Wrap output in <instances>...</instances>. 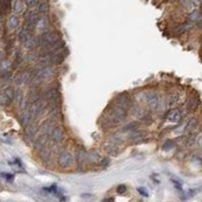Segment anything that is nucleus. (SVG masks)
Masks as SVG:
<instances>
[{"label":"nucleus","mask_w":202,"mask_h":202,"mask_svg":"<svg viewBox=\"0 0 202 202\" xmlns=\"http://www.w3.org/2000/svg\"><path fill=\"white\" fill-rule=\"evenodd\" d=\"M125 116H127V112H125L124 108L120 106H116L114 108H112L110 111L109 115V122L114 125V124H120L124 120Z\"/></svg>","instance_id":"f257e3e1"},{"label":"nucleus","mask_w":202,"mask_h":202,"mask_svg":"<svg viewBox=\"0 0 202 202\" xmlns=\"http://www.w3.org/2000/svg\"><path fill=\"white\" fill-rule=\"evenodd\" d=\"M60 38H61V35L57 33H54V31H47L46 33V31H44L39 38H38L39 46L44 47V46H47V44L59 42V40H61Z\"/></svg>","instance_id":"f03ea898"},{"label":"nucleus","mask_w":202,"mask_h":202,"mask_svg":"<svg viewBox=\"0 0 202 202\" xmlns=\"http://www.w3.org/2000/svg\"><path fill=\"white\" fill-rule=\"evenodd\" d=\"M24 18H25V22H26L25 28H28L30 33H33L34 29L37 28V23L39 19L38 12L34 10H29L25 13Z\"/></svg>","instance_id":"7ed1b4c3"},{"label":"nucleus","mask_w":202,"mask_h":202,"mask_svg":"<svg viewBox=\"0 0 202 202\" xmlns=\"http://www.w3.org/2000/svg\"><path fill=\"white\" fill-rule=\"evenodd\" d=\"M44 107V101L42 99H39L37 101H34L33 103H30L29 109H28V117L30 119H34L35 116H37L40 111L43 110Z\"/></svg>","instance_id":"20e7f679"},{"label":"nucleus","mask_w":202,"mask_h":202,"mask_svg":"<svg viewBox=\"0 0 202 202\" xmlns=\"http://www.w3.org/2000/svg\"><path fill=\"white\" fill-rule=\"evenodd\" d=\"M63 48H64L63 43L61 42V40H59V42H56L54 44H47V46L43 47V51H42V53H40V55L42 56H51L52 54L63 50Z\"/></svg>","instance_id":"39448f33"},{"label":"nucleus","mask_w":202,"mask_h":202,"mask_svg":"<svg viewBox=\"0 0 202 202\" xmlns=\"http://www.w3.org/2000/svg\"><path fill=\"white\" fill-rule=\"evenodd\" d=\"M58 164L61 168H69L72 167L74 164V159L73 156H72L70 153H63V154L60 155L59 159H58Z\"/></svg>","instance_id":"423d86ee"},{"label":"nucleus","mask_w":202,"mask_h":202,"mask_svg":"<svg viewBox=\"0 0 202 202\" xmlns=\"http://www.w3.org/2000/svg\"><path fill=\"white\" fill-rule=\"evenodd\" d=\"M14 96V90L11 88L5 89L4 91L0 93V104L1 105H9L13 100Z\"/></svg>","instance_id":"0eeeda50"},{"label":"nucleus","mask_w":202,"mask_h":202,"mask_svg":"<svg viewBox=\"0 0 202 202\" xmlns=\"http://www.w3.org/2000/svg\"><path fill=\"white\" fill-rule=\"evenodd\" d=\"M34 79L33 77V74L31 72L29 71H23V72H20L18 73L14 78V81L17 85H20L22 83H26V82H29V80Z\"/></svg>","instance_id":"6e6552de"},{"label":"nucleus","mask_w":202,"mask_h":202,"mask_svg":"<svg viewBox=\"0 0 202 202\" xmlns=\"http://www.w3.org/2000/svg\"><path fill=\"white\" fill-rule=\"evenodd\" d=\"M147 103L151 109L155 110L159 105V97L156 93H148L146 96Z\"/></svg>","instance_id":"1a4fd4ad"},{"label":"nucleus","mask_w":202,"mask_h":202,"mask_svg":"<svg viewBox=\"0 0 202 202\" xmlns=\"http://www.w3.org/2000/svg\"><path fill=\"white\" fill-rule=\"evenodd\" d=\"M197 127H198V121H197L196 118L193 117L188 121L187 124H186L185 133L187 134V136H192V134L196 132Z\"/></svg>","instance_id":"9d476101"},{"label":"nucleus","mask_w":202,"mask_h":202,"mask_svg":"<svg viewBox=\"0 0 202 202\" xmlns=\"http://www.w3.org/2000/svg\"><path fill=\"white\" fill-rule=\"evenodd\" d=\"M65 59V56H64V54H63V50L61 51H58L56 53H54L51 55V58H50V61L52 64H61V63L64 61Z\"/></svg>","instance_id":"9b49d317"},{"label":"nucleus","mask_w":202,"mask_h":202,"mask_svg":"<svg viewBox=\"0 0 202 202\" xmlns=\"http://www.w3.org/2000/svg\"><path fill=\"white\" fill-rule=\"evenodd\" d=\"M51 137H52L54 142H60L63 141V138H64V132H62V129L60 127H55L52 131Z\"/></svg>","instance_id":"f8f14e48"},{"label":"nucleus","mask_w":202,"mask_h":202,"mask_svg":"<svg viewBox=\"0 0 202 202\" xmlns=\"http://www.w3.org/2000/svg\"><path fill=\"white\" fill-rule=\"evenodd\" d=\"M30 37H31V33L26 28H21L19 30V33H18V39L20 40V43L25 44L29 39Z\"/></svg>","instance_id":"ddd939ff"},{"label":"nucleus","mask_w":202,"mask_h":202,"mask_svg":"<svg viewBox=\"0 0 202 202\" xmlns=\"http://www.w3.org/2000/svg\"><path fill=\"white\" fill-rule=\"evenodd\" d=\"M52 75H53V72H52V70L50 68H44L38 73L37 79L39 80V81L47 80V79L50 78Z\"/></svg>","instance_id":"4468645a"},{"label":"nucleus","mask_w":202,"mask_h":202,"mask_svg":"<svg viewBox=\"0 0 202 202\" xmlns=\"http://www.w3.org/2000/svg\"><path fill=\"white\" fill-rule=\"evenodd\" d=\"M182 118V115L180 113V111H178V110H171L168 113V119L171 121V122H174V123H177L179 122V121L181 120Z\"/></svg>","instance_id":"2eb2a0df"},{"label":"nucleus","mask_w":202,"mask_h":202,"mask_svg":"<svg viewBox=\"0 0 202 202\" xmlns=\"http://www.w3.org/2000/svg\"><path fill=\"white\" fill-rule=\"evenodd\" d=\"M58 99H59V92H58L57 89H54V88L51 89V90L49 91V95H48L49 102L53 105H56L58 102Z\"/></svg>","instance_id":"dca6fc26"},{"label":"nucleus","mask_w":202,"mask_h":202,"mask_svg":"<svg viewBox=\"0 0 202 202\" xmlns=\"http://www.w3.org/2000/svg\"><path fill=\"white\" fill-rule=\"evenodd\" d=\"M19 25V20L16 15H11L7 21V26L9 29H16Z\"/></svg>","instance_id":"f3484780"},{"label":"nucleus","mask_w":202,"mask_h":202,"mask_svg":"<svg viewBox=\"0 0 202 202\" xmlns=\"http://www.w3.org/2000/svg\"><path fill=\"white\" fill-rule=\"evenodd\" d=\"M88 160L91 163H98V162L101 161V156L96 150H92L88 153Z\"/></svg>","instance_id":"a211bd4d"},{"label":"nucleus","mask_w":202,"mask_h":202,"mask_svg":"<svg viewBox=\"0 0 202 202\" xmlns=\"http://www.w3.org/2000/svg\"><path fill=\"white\" fill-rule=\"evenodd\" d=\"M24 9V3L22 0H16L13 4V11L15 14H21Z\"/></svg>","instance_id":"6ab92c4d"},{"label":"nucleus","mask_w":202,"mask_h":202,"mask_svg":"<svg viewBox=\"0 0 202 202\" xmlns=\"http://www.w3.org/2000/svg\"><path fill=\"white\" fill-rule=\"evenodd\" d=\"M13 100H14L16 106H20L23 102V94H22V91L17 89V90L14 91V96H13Z\"/></svg>","instance_id":"aec40b11"},{"label":"nucleus","mask_w":202,"mask_h":202,"mask_svg":"<svg viewBox=\"0 0 202 202\" xmlns=\"http://www.w3.org/2000/svg\"><path fill=\"white\" fill-rule=\"evenodd\" d=\"M37 28L39 31H46V28H48V19L46 17H40L37 23Z\"/></svg>","instance_id":"412c9836"},{"label":"nucleus","mask_w":202,"mask_h":202,"mask_svg":"<svg viewBox=\"0 0 202 202\" xmlns=\"http://www.w3.org/2000/svg\"><path fill=\"white\" fill-rule=\"evenodd\" d=\"M38 11L42 14H46L49 11V4L46 1H40L38 3Z\"/></svg>","instance_id":"4be33fe9"},{"label":"nucleus","mask_w":202,"mask_h":202,"mask_svg":"<svg viewBox=\"0 0 202 202\" xmlns=\"http://www.w3.org/2000/svg\"><path fill=\"white\" fill-rule=\"evenodd\" d=\"M39 99V94L38 90H31L28 94V103H33Z\"/></svg>","instance_id":"5701e85b"},{"label":"nucleus","mask_w":202,"mask_h":202,"mask_svg":"<svg viewBox=\"0 0 202 202\" xmlns=\"http://www.w3.org/2000/svg\"><path fill=\"white\" fill-rule=\"evenodd\" d=\"M25 46L26 48H28V49H34V48H37L39 46V43H38V39H34L33 37H30L29 39L26 42L25 44Z\"/></svg>","instance_id":"b1692460"},{"label":"nucleus","mask_w":202,"mask_h":202,"mask_svg":"<svg viewBox=\"0 0 202 202\" xmlns=\"http://www.w3.org/2000/svg\"><path fill=\"white\" fill-rule=\"evenodd\" d=\"M11 0H0V10H2L3 12L7 11L10 7Z\"/></svg>","instance_id":"393cba45"},{"label":"nucleus","mask_w":202,"mask_h":202,"mask_svg":"<svg viewBox=\"0 0 202 202\" xmlns=\"http://www.w3.org/2000/svg\"><path fill=\"white\" fill-rule=\"evenodd\" d=\"M143 137V132H133L131 136H129V138L133 142H137L141 141L142 138Z\"/></svg>","instance_id":"a878e982"},{"label":"nucleus","mask_w":202,"mask_h":202,"mask_svg":"<svg viewBox=\"0 0 202 202\" xmlns=\"http://www.w3.org/2000/svg\"><path fill=\"white\" fill-rule=\"evenodd\" d=\"M174 147H175V143L173 141H166L163 143V146H162V150L163 151H170V150H172Z\"/></svg>","instance_id":"bb28decb"},{"label":"nucleus","mask_w":202,"mask_h":202,"mask_svg":"<svg viewBox=\"0 0 202 202\" xmlns=\"http://www.w3.org/2000/svg\"><path fill=\"white\" fill-rule=\"evenodd\" d=\"M197 105H198L197 101L194 99V98H192V99H190L189 102H188L187 107H188V109H189L190 111H193V110H195L197 108Z\"/></svg>","instance_id":"cd10ccee"},{"label":"nucleus","mask_w":202,"mask_h":202,"mask_svg":"<svg viewBox=\"0 0 202 202\" xmlns=\"http://www.w3.org/2000/svg\"><path fill=\"white\" fill-rule=\"evenodd\" d=\"M191 28V25L190 24H188V23H185V24H183V25H180V26H178L177 29H176V33L178 34H180L182 33H185L186 30H188Z\"/></svg>","instance_id":"c85d7f7f"},{"label":"nucleus","mask_w":202,"mask_h":202,"mask_svg":"<svg viewBox=\"0 0 202 202\" xmlns=\"http://www.w3.org/2000/svg\"><path fill=\"white\" fill-rule=\"evenodd\" d=\"M24 2H25V4H26V5H28L29 8H34V6L38 5L37 0H24Z\"/></svg>","instance_id":"c756f323"},{"label":"nucleus","mask_w":202,"mask_h":202,"mask_svg":"<svg viewBox=\"0 0 202 202\" xmlns=\"http://www.w3.org/2000/svg\"><path fill=\"white\" fill-rule=\"evenodd\" d=\"M199 17H200V15H199L198 11H194V12H192L190 14V19L192 21H197L199 19Z\"/></svg>","instance_id":"7c9ffc66"},{"label":"nucleus","mask_w":202,"mask_h":202,"mask_svg":"<svg viewBox=\"0 0 202 202\" xmlns=\"http://www.w3.org/2000/svg\"><path fill=\"white\" fill-rule=\"evenodd\" d=\"M116 190H117L118 194H124V193L127 192V186L125 185H118Z\"/></svg>","instance_id":"2f4dec72"},{"label":"nucleus","mask_w":202,"mask_h":202,"mask_svg":"<svg viewBox=\"0 0 202 202\" xmlns=\"http://www.w3.org/2000/svg\"><path fill=\"white\" fill-rule=\"evenodd\" d=\"M0 175H1V177H3L4 179H6V180H8V181H11L13 177H14L12 174H9V173H1Z\"/></svg>","instance_id":"473e14b6"},{"label":"nucleus","mask_w":202,"mask_h":202,"mask_svg":"<svg viewBox=\"0 0 202 202\" xmlns=\"http://www.w3.org/2000/svg\"><path fill=\"white\" fill-rule=\"evenodd\" d=\"M172 182H173L174 186H175V188H176L177 190L182 191V184H181L180 182L177 181V180H174V179H172Z\"/></svg>","instance_id":"72a5a7b5"},{"label":"nucleus","mask_w":202,"mask_h":202,"mask_svg":"<svg viewBox=\"0 0 202 202\" xmlns=\"http://www.w3.org/2000/svg\"><path fill=\"white\" fill-rule=\"evenodd\" d=\"M190 2V4L192 5V7H198L200 5L201 0H188Z\"/></svg>","instance_id":"f704fd0d"},{"label":"nucleus","mask_w":202,"mask_h":202,"mask_svg":"<svg viewBox=\"0 0 202 202\" xmlns=\"http://www.w3.org/2000/svg\"><path fill=\"white\" fill-rule=\"evenodd\" d=\"M137 123H134V122H132V123H129L128 125H127V127H125L124 129L125 131H129V129H134V127H137Z\"/></svg>","instance_id":"c9c22d12"},{"label":"nucleus","mask_w":202,"mask_h":202,"mask_svg":"<svg viewBox=\"0 0 202 202\" xmlns=\"http://www.w3.org/2000/svg\"><path fill=\"white\" fill-rule=\"evenodd\" d=\"M137 191H138V192H140L142 195L146 196V197H147L148 195H149V194H148V192H147V191H146L145 189H143V188H137Z\"/></svg>","instance_id":"e433bc0d"},{"label":"nucleus","mask_w":202,"mask_h":202,"mask_svg":"<svg viewBox=\"0 0 202 202\" xmlns=\"http://www.w3.org/2000/svg\"><path fill=\"white\" fill-rule=\"evenodd\" d=\"M198 145H199V147H200V149L202 150V136L198 138Z\"/></svg>","instance_id":"4c0bfd02"},{"label":"nucleus","mask_w":202,"mask_h":202,"mask_svg":"<svg viewBox=\"0 0 202 202\" xmlns=\"http://www.w3.org/2000/svg\"><path fill=\"white\" fill-rule=\"evenodd\" d=\"M103 202H114V199L113 198H107L105 200H103Z\"/></svg>","instance_id":"58836bf2"}]
</instances>
